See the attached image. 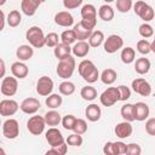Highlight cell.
<instances>
[{"label":"cell","instance_id":"obj_41","mask_svg":"<svg viewBox=\"0 0 155 155\" xmlns=\"http://www.w3.org/2000/svg\"><path fill=\"white\" fill-rule=\"evenodd\" d=\"M137 51L140 53V54H148L149 52H151V46H150V42L147 40V39H142L137 42Z\"/></svg>","mask_w":155,"mask_h":155},{"label":"cell","instance_id":"obj_14","mask_svg":"<svg viewBox=\"0 0 155 155\" xmlns=\"http://www.w3.org/2000/svg\"><path fill=\"white\" fill-rule=\"evenodd\" d=\"M19 109L18 103L15 99H2L0 102V115L1 116H12Z\"/></svg>","mask_w":155,"mask_h":155},{"label":"cell","instance_id":"obj_20","mask_svg":"<svg viewBox=\"0 0 155 155\" xmlns=\"http://www.w3.org/2000/svg\"><path fill=\"white\" fill-rule=\"evenodd\" d=\"M11 73L17 79H24L29 74V68H28V65L24 62L17 61V62L12 63V65H11Z\"/></svg>","mask_w":155,"mask_h":155},{"label":"cell","instance_id":"obj_31","mask_svg":"<svg viewBox=\"0 0 155 155\" xmlns=\"http://www.w3.org/2000/svg\"><path fill=\"white\" fill-rule=\"evenodd\" d=\"M116 78H117V73L111 68L104 69L101 74V80L105 85H113L116 81Z\"/></svg>","mask_w":155,"mask_h":155},{"label":"cell","instance_id":"obj_49","mask_svg":"<svg viewBox=\"0 0 155 155\" xmlns=\"http://www.w3.org/2000/svg\"><path fill=\"white\" fill-rule=\"evenodd\" d=\"M115 144V150H116V155H124V154H127V144L121 142V140H117V142H114Z\"/></svg>","mask_w":155,"mask_h":155},{"label":"cell","instance_id":"obj_19","mask_svg":"<svg viewBox=\"0 0 155 155\" xmlns=\"http://www.w3.org/2000/svg\"><path fill=\"white\" fill-rule=\"evenodd\" d=\"M41 0H22L21 10L25 16H34L39 6L41 5Z\"/></svg>","mask_w":155,"mask_h":155},{"label":"cell","instance_id":"obj_50","mask_svg":"<svg viewBox=\"0 0 155 155\" xmlns=\"http://www.w3.org/2000/svg\"><path fill=\"white\" fill-rule=\"evenodd\" d=\"M101 76H99V71H98V68H94L84 80L87 82V84H93V82H96L98 79H99Z\"/></svg>","mask_w":155,"mask_h":155},{"label":"cell","instance_id":"obj_54","mask_svg":"<svg viewBox=\"0 0 155 155\" xmlns=\"http://www.w3.org/2000/svg\"><path fill=\"white\" fill-rule=\"evenodd\" d=\"M1 78H5V62L4 59H1V74H0Z\"/></svg>","mask_w":155,"mask_h":155},{"label":"cell","instance_id":"obj_42","mask_svg":"<svg viewBox=\"0 0 155 155\" xmlns=\"http://www.w3.org/2000/svg\"><path fill=\"white\" fill-rule=\"evenodd\" d=\"M75 121H76V117L74 116V115H71V114H68V115H65V116H63L62 117V126H63V128H65V130H71L73 131V127H74V124H75Z\"/></svg>","mask_w":155,"mask_h":155},{"label":"cell","instance_id":"obj_32","mask_svg":"<svg viewBox=\"0 0 155 155\" xmlns=\"http://www.w3.org/2000/svg\"><path fill=\"white\" fill-rule=\"evenodd\" d=\"M120 58H121L122 63H125V64H131V63H133L134 59H136V51H134V48H132V47H130V46L124 47V48L121 50Z\"/></svg>","mask_w":155,"mask_h":155},{"label":"cell","instance_id":"obj_7","mask_svg":"<svg viewBox=\"0 0 155 155\" xmlns=\"http://www.w3.org/2000/svg\"><path fill=\"white\" fill-rule=\"evenodd\" d=\"M101 104L104 107H111L120 101V92L117 87H108L99 96Z\"/></svg>","mask_w":155,"mask_h":155},{"label":"cell","instance_id":"obj_45","mask_svg":"<svg viewBox=\"0 0 155 155\" xmlns=\"http://www.w3.org/2000/svg\"><path fill=\"white\" fill-rule=\"evenodd\" d=\"M59 40H61V36H58L57 33H48L46 35V46L47 47H56L58 44H59Z\"/></svg>","mask_w":155,"mask_h":155},{"label":"cell","instance_id":"obj_28","mask_svg":"<svg viewBox=\"0 0 155 155\" xmlns=\"http://www.w3.org/2000/svg\"><path fill=\"white\" fill-rule=\"evenodd\" d=\"M44 117H45L46 125L52 126V127L58 126V125L62 122V116H61V114H59L58 111H56L54 109H52V110L47 111V113L44 115Z\"/></svg>","mask_w":155,"mask_h":155},{"label":"cell","instance_id":"obj_12","mask_svg":"<svg viewBox=\"0 0 155 155\" xmlns=\"http://www.w3.org/2000/svg\"><path fill=\"white\" fill-rule=\"evenodd\" d=\"M41 104L39 102V99L34 98V97H28L22 101L21 105H19V109L24 113V114H28V115H34L39 109H40Z\"/></svg>","mask_w":155,"mask_h":155},{"label":"cell","instance_id":"obj_16","mask_svg":"<svg viewBox=\"0 0 155 155\" xmlns=\"http://www.w3.org/2000/svg\"><path fill=\"white\" fill-rule=\"evenodd\" d=\"M114 132L116 134V137H119L120 139H125V138H128L132 132H133V127L131 125L130 121H126L124 120L122 122H119L115 128H114Z\"/></svg>","mask_w":155,"mask_h":155},{"label":"cell","instance_id":"obj_23","mask_svg":"<svg viewBox=\"0 0 155 155\" xmlns=\"http://www.w3.org/2000/svg\"><path fill=\"white\" fill-rule=\"evenodd\" d=\"M53 54L58 61H61V59H63V58H65V57L71 54V47L68 44L59 42L56 47H53Z\"/></svg>","mask_w":155,"mask_h":155},{"label":"cell","instance_id":"obj_25","mask_svg":"<svg viewBox=\"0 0 155 155\" xmlns=\"http://www.w3.org/2000/svg\"><path fill=\"white\" fill-rule=\"evenodd\" d=\"M150 67H151V63L148 58L145 57H140L138 59H136V63H134V70L136 73H138L139 75H144L147 74L149 70H150Z\"/></svg>","mask_w":155,"mask_h":155},{"label":"cell","instance_id":"obj_43","mask_svg":"<svg viewBox=\"0 0 155 155\" xmlns=\"http://www.w3.org/2000/svg\"><path fill=\"white\" fill-rule=\"evenodd\" d=\"M73 131L75 133H79V134H84L86 133L87 131V124L84 119H76L75 124H74V127H73Z\"/></svg>","mask_w":155,"mask_h":155},{"label":"cell","instance_id":"obj_51","mask_svg":"<svg viewBox=\"0 0 155 155\" xmlns=\"http://www.w3.org/2000/svg\"><path fill=\"white\" fill-rule=\"evenodd\" d=\"M145 131L149 136H155V117H150L145 122Z\"/></svg>","mask_w":155,"mask_h":155},{"label":"cell","instance_id":"obj_46","mask_svg":"<svg viewBox=\"0 0 155 155\" xmlns=\"http://www.w3.org/2000/svg\"><path fill=\"white\" fill-rule=\"evenodd\" d=\"M117 88L120 92V101L125 102L131 98V88L130 87H127L126 85H120V86H117Z\"/></svg>","mask_w":155,"mask_h":155},{"label":"cell","instance_id":"obj_18","mask_svg":"<svg viewBox=\"0 0 155 155\" xmlns=\"http://www.w3.org/2000/svg\"><path fill=\"white\" fill-rule=\"evenodd\" d=\"M90 48L91 46L86 40H79L71 47V53L78 58H84L90 53Z\"/></svg>","mask_w":155,"mask_h":155},{"label":"cell","instance_id":"obj_8","mask_svg":"<svg viewBox=\"0 0 155 155\" xmlns=\"http://www.w3.org/2000/svg\"><path fill=\"white\" fill-rule=\"evenodd\" d=\"M124 46V39L117 35V34H111L109 35L105 40H104V44H103V47H104V51L107 53H115L117 52L119 50H121Z\"/></svg>","mask_w":155,"mask_h":155},{"label":"cell","instance_id":"obj_11","mask_svg":"<svg viewBox=\"0 0 155 155\" xmlns=\"http://www.w3.org/2000/svg\"><path fill=\"white\" fill-rule=\"evenodd\" d=\"M132 90L142 96V97H149L151 94V85L143 78H138V79H134L132 81Z\"/></svg>","mask_w":155,"mask_h":155},{"label":"cell","instance_id":"obj_40","mask_svg":"<svg viewBox=\"0 0 155 155\" xmlns=\"http://www.w3.org/2000/svg\"><path fill=\"white\" fill-rule=\"evenodd\" d=\"M65 142L68 143V145H71V147H80L82 145V134H79V133H73V134H69L68 138L65 139Z\"/></svg>","mask_w":155,"mask_h":155},{"label":"cell","instance_id":"obj_56","mask_svg":"<svg viewBox=\"0 0 155 155\" xmlns=\"http://www.w3.org/2000/svg\"><path fill=\"white\" fill-rule=\"evenodd\" d=\"M5 2H6V0H0V6L5 5Z\"/></svg>","mask_w":155,"mask_h":155},{"label":"cell","instance_id":"obj_3","mask_svg":"<svg viewBox=\"0 0 155 155\" xmlns=\"http://www.w3.org/2000/svg\"><path fill=\"white\" fill-rule=\"evenodd\" d=\"M81 22L85 27L94 29L97 25V10L92 4H86L81 8Z\"/></svg>","mask_w":155,"mask_h":155},{"label":"cell","instance_id":"obj_48","mask_svg":"<svg viewBox=\"0 0 155 155\" xmlns=\"http://www.w3.org/2000/svg\"><path fill=\"white\" fill-rule=\"evenodd\" d=\"M84 0H63V6L67 10H74L78 8L79 6H81Z\"/></svg>","mask_w":155,"mask_h":155},{"label":"cell","instance_id":"obj_35","mask_svg":"<svg viewBox=\"0 0 155 155\" xmlns=\"http://www.w3.org/2000/svg\"><path fill=\"white\" fill-rule=\"evenodd\" d=\"M22 22V15L18 10H12L10 11V13L7 15V24L12 28H16L21 24Z\"/></svg>","mask_w":155,"mask_h":155},{"label":"cell","instance_id":"obj_44","mask_svg":"<svg viewBox=\"0 0 155 155\" xmlns=\"http://www.w3.org/2000/svg\"><path fill=\"white\" fill-rule=\"evenodd\" d=\"M68 151V143H63L61 145H57V147H51V149H48L46 151V154H56V155H64L67 154Z\"/></svg>","mask_w":155,"mask_h":155},{"label":"cell","instance_id":"obj_22","mask_svg":"<svg viewBox=\"0 0 155 155\" xmlns=\"http://www.w3.org/2000/svg\"><path fill=\"white\" fill-rule=\"evenodd\" d=\"M33 54H34V48H33L31 45H21L16 50V56L22 62H25V61L30 59L33 57Z\"/></svg>","mask_w":155,"mask_h":155},{"label":"cell","instance_id":"obj_24","mask_svg":"<svg viewBox=\"0 0 155 155\" xmlns=\"http://www.w3.org/2000/svg\"><path fill=\"white\" fill-rule=\"evenodd\" d=\"M73 29H74V31L76 34L78 40H88V38L91 36V34L93 31V29H90V28L85 27L81 21L79 23H76Z\"/></svg>","mask_w":155,"mask_h":155},{"label":"cell","instance_id":"obj_38","mask_svg":"<svg viewBox=\"0 0 155 155\" xmlns=\"http://www.w3.org/2000/svg\"><path fill=\"white\" fill-rule=\"evenodd\" d=\"M138 31H139V35L144 39L151 38L154 35V28L148 22H144L143 24H140L139 28H138Z\"/></svg>","mask_w":155,"mask_h":155},{"label":"cell","instance_id":"obj_58","mask_svg":"<svg viewBox=\"0 0 155 155\" xmlns=\"http://www.w3.org/2000/svg\"><path fill=\"white\" fill-rule=\"evenodd\" d=\"M45 1H46V0H41V2H45Z\"/></svg>","mask_w":155,"mask_h":155},{"label":"cell","instance_id":"obj_21","mask_svg":"<svg viewBox=\"0 0 155 155\" xmlns=\"http://www.w3.org/2000/svg\"><path fill=\"white\" fill-rule=\"evenodd\" d=\"M85 115L87 117L88 121L91 122H96L101 119L102 116V110H101V107L98 104H94V103H91L90 105L86 107V110H85Z\"/></svg>","mask_w":155,"mask_h":155},{"label":"cell","instance_id":"obj_52","mask_svg":"<svg viewBox=\"0 0 155 155\" xmlns=\"http://www.w3.org/2000/svg\"><path fill=\"white\" fill-rule=\"evenodd\" d=\"M103 153L107 154V155H116L114 142H107L104 144V147H103Z\"/></svg>","mask_w":155,"mask_h":155},{"label":"cell","instance_id":"obj_57","mask_svg":"<svg viewBox=\"0 0 155 155\" xmlns=\"http://www.w3.org/2000/svg\"><path fill=\"white\" fill-rule=\"evenodd\" d=\"M105 1V4H110V2H113V1H115V0H104Z\"/></svg>","mask_w":155,"mask_h":155},{"label":"cell","instance_id":"obj_5","mask_svg":"<svg viewBox=\"0 0 155 155\" xmlns=\"http://www.w3.org/2000/svg\"><path fill=\"white\" fill-rule=\"evenodd\" d=\"M18 90V81L17 78L15 76H5L1 80V85H0V91L2 96L6 97H12L17 93Z\"/></svg>","mask_w":155,"mask_h":155},{"label":"cell","instance_id":"obj_4","mask_svg":"<svg viewBox=\"0 0 155 155\" xmlns=\"http://www.w3.org/2000/svg\"><path fill=\"white\" fill-rule=\"evenodd\" d=\"M133 11H134V13H136L140 19H143L144 22H150V21L154 19V17H155V11H154V8H153L149 4H147L145 1H143V0L136 1V4L133 5Z\"/></svg>","mask_w":155,"mask_h":155},{"label":"cell","instance_id":"obj_39","mask_svg":"<svg viewBox=\"0 0 155 155\" xmlns=\"http://www.w3.org/2000/svg\"><path fill=\"white\" fill-rule=\"evenodd\" d=\"M133 6L132 0H116V10L121 13H127Z\"/></svg>","mask_w":155,"mask_h":155},{"label":"cell","instance_id":"obj_2","mask_svg":"<svg viewBox=\"0 0 155 155\" xmlns=\"http://www.w3.org/2000/svg\"><path fill=\"white\" fill-rule=\"evenodd\" d=\"M76 68V62L75 58L70 54L63 59H61L57 64V75L64 80H68L69 78H71V75L74 74V70Z\"/></svg>","mask_w":155,"mask_h":155},{"label":"cell","instance_id":"obj_29","mask_svg":"<svg viewBox=\"0 0 155 155\" xmlns=\"http://www.w3.org/2000/svg\"><path fill=\"white\" fill-rule=\"evenodd\" d=\"M104 40H105V38H104L103 31H101V30H93L92 34H91V36L88 38V44H90L91 47L97 48V47H99L101 45L104 44Z\"/></svg>","mask_w":155,"mask_h":155},{"label":"cell","instance_id":"obj_55","mask_svg":"<svg viewBox=\"0 0 155 155\" xmlns=\"http://www.w3.org/2000/svg\"><path fill=\"white\" fill-rule=\"evenodd\" d=\"M150 46H151V52H154V53H155V35H154L153 41L150 42Z\"/></svg>","mask_w":155,"mask_h":155},{"label":"cell","instance_id":"obj_15","mask_svg":"<svg viewBox=\"0 0 155 155\" xmlns=\"http://www.w3.org/2000/svg\"><path fill=\"white\" fill-rule=\"evenodd\" d=\"M54 23L59 27L69 28L74 24V17L68 11H61V12H57L54 15Z\"/></svg>","mask_w":155,"mask_h":155},{"label":"cell","instance_id":"obj_36","mask_svg":"<svg viewBox=\"0 0 155 155\" xmlns=\"http://www.w3.org/2000/svg\"><path fill=\"white\" fill-rule=\"evenodd\" d=\"M58 91H59V93L63 94V96H71V94L75 92V85H74L71 81L65 80V81H63V82L59 84Z\"/></svg>","mask_w":155,"mask_h":155},{"label":"cell","instance_id":"obj_6","mask_svg":"<svg viewBox=\"0 0 155 155\" xmlns=\"http://www.w3.org/2000/svg\"><path fill=\"white\" fill-rule=\"evenodd\" d=\"M45 126H46L45 117L40 115H34L29 117V120L27 121V130L33 136H40L44 132Z\"/></svg>","mask_w":155,"mask_h":155},{"label":"cell","instance_id":"obj_13","mask_svg":"<svg viewBox=\"0 0 155 155\" xmlns=\"http://www.w3.org/2000/svg\"><path fill=\"white\" fill-rule=\"evenodd\" d=\"M45 138H46V142L48 143V145H51V147H57V145L65 143V139L62 136L61 131L56 127L48 128L45 133Z\"/></svg>","mask_w":155,"mask_h":155},{"label":"cell","instance_id":"obj_27","mask_svg":"<svg viewBox=\"0 0 155 155\" xmlns=\"http://www.w3.org/2000/svg\"><path fill=\"white\" fill-rule=\"evenodd\" d=\"M114 8L109 5V4H105V5H102L98 10V17L104 21V22H110L113 18H114Z\"/></svg>","mask_w":155,"mask_h":155},{"label":"cell","instance_id":"obj_53","mask_svg":"<svg viewBox=\"0 0 155 155\" xmlns=\"http://www.w3.org/2000/svg\"><path fill=\"white\" fill-rule=\"evenodd\" d=\"M5 21H7V18L5 17L4 11H1V25H0V30H2V29H4V27H5Z\"/></svg>","mask_w":155,"mask_h":155},{"label":"cell","instance_id":"obj_30","mask_svg":"<svg viewBox=\"0 0 155 155\" xmlns=\"http://www.w3.org/2000/svg\"><path fill=\"white\" fill-rule=\"evenodd\" d=\"M62 103H63V98L58 93H51L45 99V104L50 109H57V108H59L62 105Z\"/></svg>","mask_w":155,"mask_h":155},{"label":"cell","instance_id":"obj_26","mask_svg":"<svg viewBox=\"0 0 155 155\" xmlns=\"http://www.w3.org/2000/svg\"><path fill=\"white\" fill-rule=\"evenodd\" d=\"M94 68H97V67L94 65V63H93L92 61H90V59H84V61H81V62L79 63V65H78V71H79L80 76H81L82 79H85Z\"/></svg>","mask_w":155,"mask_h":155},{"label":"cell","instance_id":"obj_34","mask_svg":"<svg viewBox=\"0 0 155 155\" xmlns=\"http://www.w3.org/2000/svg\"><path fill=\"white\" fill-rule=\"evenodd\" d=\"M80 96L82 97V99L85 101H93L97 98V90L91 86V85H87V86H84L80 91Z\"/></svg>","mask_w":155,"mask_h":155},{"label":"cell","instance_id":"obj_10","mask_svg":"<svg viewBox=\"0 0 155 155\" xmlns=\"http://www.w3.org/2000/svg\"><path fill=\"white\" fill-rule=\"evenodd\" d=\"M53 86H54L53 80H52L51 78L44 75V76L39 78V80H38V82H36V92H38L40 96H42V97H47L48 94L52 93Z\"/></svg>","mask_w":155,"mask_h":155},{"label":"cell","instance_id":"obj_1","mask_svg":"<svg viewBox=\"0 0 155 155\" xmlns=\"http://www.w3.org/2000/svg\"><path fill=\"white\" fill-rule=\"evenodd\" d=\"M25 39L28 40L29 45L35 48H41L46 45V35L44 34L42 29L38 25H33L27 30Z\"/></svg>","mask_w":155,"mask_h":155},{"label":"cell","instance_id":"obj_17","mask_svg":"<svg viewBox=\"0 0 155 155\" xmlns=\"http://www.w3.org/2000/svg\"><path fill=\"white\" fill-rule=\"evenodd\" d=\"M133 111H134V120L137 121H144L145 119H148L150 114L149 105L144 102H137L136 104H133Z\"/></svg>","mask_w":155,"mask_h":155},{"label":"cell","instance_id":"obj_37","mask_svg":"<svg viewBox=\"0 0 155 155\" xmlns=\"http://www.w3.org/2000/svg\"><path fill=\"white\" fill-rule=\"evenodd\" d=\"M76 40H78V38H76L74 29H67L61 34V41L64 44L71 45V44H75Z\"/></svg>","mask_w":155,"mask_h":155},{"label":"cell","instance_id":"obj_33","mask_svg":"<svg viewBox=\"0 0 155 155\" xmlns=\"http://www.w3.org/2000/svg\"><path fill=\"white\" fill-rule=\"evenodd\" d=\"M120 114H121V116H122L124 120L130 121V122L134 121L133 104H131V103H126V104H124V105L121 107V109H120Z\"/></svg>","mask_w":155,"mask_h":155},{"label":"cell","instance_id":"obj_9","mask_svg":"<svg viewBox=\"0 0 155 155\" xmlns=\"http://www.w3.org/2000/svg\"><path fill=\"white\" fill-rule=\"evenodd\" d=\"M2 134L7 139H15L19 136V125L16 119H7L2 124Z\"/></svg>","mask_w":155,"mask_h":155},{"label":"cell","instance_id":"obj_47","mask_svg":"<svg viewBox=\"0 0 155 155\" xmlns=\"http://www.w3.org/2000/svg\"><path fill=\"white\" fill-rule=\"evenodd\" d=\"M127 155H140L142 154V148L137 143H130L127 144Z\"/></svg>","mask_w":155,"mask_h":155}]
</instances>
